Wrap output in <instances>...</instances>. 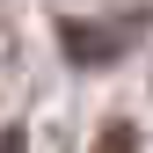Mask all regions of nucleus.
Masks as SVG:
<instances>
[{
    "label": "nucleus",
    "mask_w": 153,
    "mask_h": 153,
    "mask_svg": "<svg viewBox=\"0 0 153 153\" xmlns=\"http://www.w3.org/2000/svg\"><path fill=\"white\" fill-rule=\"evenodd\" d=\"M59 44H66L73 66H109L124 51V29L117 22H59Z\"/></svg>",
    "instance_id": "obj_1"
},
{
    "label": "nucleus",
    "mask_w": 153,
    "mask_h": 153,
    "mask_svg": "<svg viewBox=\"0 0 153 153\" xmlns=\"http://www.w3.org/2000/svg\"><path fill=\"white\" fill-rule=\"evenodd\" d=\"M95 153H139V131H131V124H109L102 139H95Z\"/></svg>",
    "instance_id": "obj_2"
},
{
    "label": "nucleus",
    "mask_w": 153,
    "mask_h": 153,
    "mask_svg": "<svg viewBox=\"0 0 153 153\" xmlns=\"http://www.w3.org/2000/svg\"><path fill=\"white\" fill-rule=\"evenodd\" d=\"M0 153H29V139H22V124H7V131H0Z\"/></svg>",
    "instance_id": "obj_3"
}]
</instances>
